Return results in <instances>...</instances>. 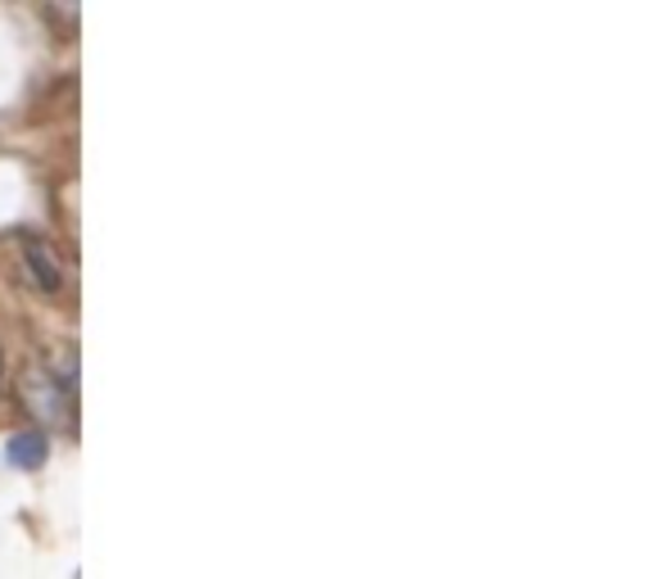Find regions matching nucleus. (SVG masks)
I'll list each match as a JSON object with an SVG mask.
<instances>
[{
	"mask_svg": "<svg viewBox=\"0 0 661 579\" xmlns=\"http://www.w3.org/2000/svg\"><path fill=\"white\" fill-rule=\"evenodd\" d=\"M14 389H19L23 408L33 412V417L46 425V431H59V425H73V399H69V389L59 385L46 367H37V362H27V367H19Z\"/></svg>",
	"mask_w": 661,
	"mask_h": 579,
	"instance_id": "1",
	"label": "nucleus"
},
{
	"mask_svg": "<svg viewBox=\"0 0 661 579\" xmlns=\"http://www.w3.org/2000/svg\"><path fill=\"white\" fill-rule=\"evenodd\" d=\"M23 258H27V272H33V281H37V290H46V294H55L59 290V263H55V254H50V245H41V240H23Z\"/></svg>",
	"mask_w": 661,
	"mask_h": 579,
	"instance_id": "2",
	"label": "nucleus"
},
{
	"mask_svg": "<svg viewBox=\"0 0 661 579\" xmlns=\"http://www.w3.org/2000/svg\"><path fill=\"white\" fill-rule=\"evenodd\" d=\"M0 389H5V358H0Z\"/></svg>",
	"mask_w": 661,
	"mask_h": 579,
	"instance_id": "4",
	"label": "nucleus"
},
{
	"mask_svg": "<svg viewBox=\"0 0 661 579\" xmlns=\"http://www.w3.org/2000/svg\"><path fill=\"white\" fill-rule=\"evenodd\" d=\"M10 462L19 467V471H37V467H46V457H50V444H46V435L41 431H23V435H14L10 439Z\"/></svg>",
	"mask_w": 661,
	"mask_h": 579,
	"instance_id": "3",
	"label": "nucleus"
}]
</instances>
